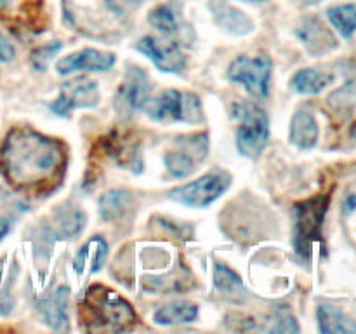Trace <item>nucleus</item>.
Here are the masks:
<instances>
[{
	"mask_svg": "<svg viewBox=\"0 0 356 334\" xmlns=\"http://www.w3.org/2000/svg\"><path fill=\"white\" fill-rule=\"evenodd\" d=\"M66 166L61 141L30 127H16L0 150V169L17 190L42 191L59 183Z\"/></svg>",
	"mask_w": 356,
	"mask_h": 334,
	"instance_id": "nucleus-1",
	"label": "nucleus"
},
{
	"mask_svg": "<svg viewBox=\"0 0 356 334\" xmlns=\"http://www.w3.org/2000/svg\"><path fill=\"white\" fill-rule=\"evenodd\" d=\"M65 21L79 33L113 44L125 30L122 7L115 0H63Z\"/></svg>",
	"mask_w": 356,
	"mask_h": 334,
	"instance_id": "nucleus-2",
	"label": "nucleus"
},
{
	"mask_svg": "<svg viewBox=\"0 0 356 334\" xmlns=\"http://www.w3.org/2000/svg\"><path fill=\"white\" fill-rule=\"evenodd\" d=\"M83 315L92 322V327L108 331H127L138 322L134 308L113 289L96 284L83 298Z\"/></svg>",
	"mask_w": 356,
	"mask_h": 334,
	"instance_id": "nucleus-3",
	"label": "nucleus"
},
{
	"mask_svg": "<svg viewBox=\"0 0 356 334\" xmlns=\"http://www.w3.org/2000/svg\"><path fill=\"white\" fill-rule=\"evenodd\" d=\"M141 110L155 122L202 124L205 118L200 97L177 89H167L155 97L149 96Z\"/></svg>",
	"mask_w": 356,
	"mask_h": 334,
	"instance_id": "nucleus-4",
	"label": "nucleus"
},
{
	"mask_svg": "<svg viewBox=\"0 0 356 334\" xmlns=\"http://www.w3.org/2000/svg\"><path fill=\"white\" fill-rule=\"evenodd\" d=\"M232 115L240 124L236 129V148L247 159H257L270 139L266 111L249 101H240L232 106Z\"/></svg>",
	"mask_w": 356,
	"mask_h": 334,
	"instance_id": "nucleus-5",
	"label": "nucleus"
},
{
	"mask_svg": "<svg viewBox=\"0 0 356 334\" xmlns=\"http://www.w3.org/2000/svg\"><path fill=\"white\" fill-rule=\"evenodd\" d=\"M233 183V176L225 169L209 170L207 174L200 176L191 183L181 184L169 191L170 200L177 202L181 205L193 209H204L214 204L218 198H221L229 190Z\"/></svg>",
	"mask_w": 356,
	"mask_h": 334,
	"instance_id": "nucleus-6",
	"label": "nucleus"
},
{
	"mask_svg": "<svg viewBox=\"0 0 356 334\" xmlns=\"http://www.w3.org/2000/svg\"><path fill=\"white\" fill-rule=\"evenodd\" d=\"M271 73H273V61L266 52H259L254 58L240 54L229 63L226 75L229 82L240 84L252 97L264 100L270 94Z\"/></svg>",
	"mask_w": 356,
	"mask_h": 334,
	"instance_id": "nucleus-7",
	"label": "nucleus"
},
{
	"mask_svg": "<svg viewBox=\"0 0 356 334\" xmlns=\"http://www.w3.org/2000/svg\"><path fill=\"white\" fill-rule=\"evenodd\" d=\"M330 205V195H315L294 205L296 247L299 253L309 254L316 240L322 237V226Z\"/></svg>",
	"mask_w": 356,
	"mask_h": 334,
	"instance_id": "nucleus-8",
	"label": "nucleus"
},
{
	"mask_svg": "<svg viewBox=\"0 0 356 334\" xmlns=\"http://www.w3.org/2000/svg\"><path fill=\"white\" fill-rule=\"evenodd\" d=\"M209 152L207 132H195V134L179 136L174 139L172 148L163 153V164L170 176L188 177L195 173L198 166L205 160Z\"/></svg>",
	"mask_w": 356,
	"mask_h": 334,
	"instance_id": "nucleus-9",
	"label": "nucleus"
},
{
	"mask_svg": "<svg viewBox=\"0 0 356 334\" xmlns=\"http://www.w3.org/2000/svg\"><path fill=\"white\" fill-rule=\"evenodd\" d=\"M101 100L96 80L89 77H75L61 84L59 96L51 103L52 113L70 117L76 108H94Z\"/></svg>",
	"mask_w": 356,
	"mask_h": 334,
	"instance_id": "nucleus-10",
	"label": "nucleus"
},
{
	"mask_svg": "<svg viewBox=\"0 0 356 334\" xmlns=\"http://www.w3.org/2000/svg\"><path fill=\"white\" fill-rule=\"evenodd\" d=\"M149 90L152 86L145 70L131 66L115 93V108L120 115H131L132 111L141 110L145 101L149 97Z\"/></svg>",
	"mask_w": 356,
	"mask_h": 334,
	"instance_id": "nucleus-11",
	"label": "nucleus"
},
{
	"mask_svg": "<svg viewBox=\"0 0 356 334\" xmlns=\"http://www.w3.org/2000/svg\"><path fill=\"white\" fill-rule=\"evenodd\" d=\"M141 54H145L160 72L181 73L186 68V56L176 42H162L155 37H143L136 44Z\"/></svg>",
	"mask_w": 356,
	"mask_h": 334,
	"instance_id": "nucleus-12",
	"label": "nucleus"
},
{
	"mask_svg": "<svg viewBox=\"0 0 356 334\" xmlns=\"http://www.w3.org/2000/svg\"><path fill=\"white\" fill-rule=\"evenodd\" d=\"M113 52L99 51V49L86 47L72 52L56 63L59 75H72L76 72H108L115 66Z\"/></svg>",
	"mask_w": 356,
	"mask_h": 334,
	"instance_id": "nucleus-13",
	"label": "nucleus"
},
{
	"mask_svg": "<svg viewBox=\"0 0 356 334\" xmlns=\"http://www.w3.org/2000/svg\"><path fill=\"white\" fill-rule=\"evenodd\" d=\"M296 35L312 56H323L337 47V40L332 31L318 17H306L296 28Z\"/></svg>",
	"mask_w": 356,
	"mask_h": 334,
	"instance_id": "nucleus-14",
	"label": "nucleus"
},
{
	"mask_svg": "<svg viewBox=\"0 0 356 334\" xmlns=\"http://www.w3.org/2000/svg\"><path fill=\"white\" fill-rule=\"evenodd\" d=\"M209 9L214 16L216 23L228 33L247 35L254 30V21L245 13L233 7L226 0H211Z\"/></svg>",
	"mask_w": 356,
	"mask_h": 334,
	"instance_id": "nucleus-15",
	"label": "nucleus"
},
{
	"mask_svg": "<svg viewBox=\"0 0 356 334\" xmlns=\"http://www.w3.org/2000/svg\"><path fill=\"white\" fill-rule=\"evenodd\" d=\"M318 122L313 117L312 111H296L291 120V129H289V139L292 145L301 150H309L318 143Z\"/></svg>",
	"mask_w": 356,
	"mask_h": 334,
	"instance_id": "nucleus-16",
	"label": "nucleus"
},
{
	"mask_svg": "<svg viewBox=\"0 0 356 334\" xmlns=\"http://www.w3.org/2000/svg\"><path fill=\"white\" fill-rule=\"evenodd\" d=\"M108 257V242L103 237L96 235L82 247L79 249V253L73 257V268H75V273L83 275L86 270L89 268V273H96L103 268L104 261Z\"/></svg>",
	"mask_w": 356,
	"mask_h": 334,
	"instance_id": "nucleus-17",
	"label": "nucleus"
},
{
	"mask_svg": "<svg viewBox=\"0 0 356 334\" xmlns=\"http://www.w3.org/2000/svg\"><path fill=\"white\" fill-rule=\"evenodd\" d=\"M318 329L323 334H356V322L334 305H320L316 310Z\"/></svg>",
	"mask_w": 356,
	"mask_h": 334,
	"instance_id": "nucleus-18",
	"label": "nucleus"
},
{
	"mask_svg": "<svg viewBox=\"0 0 356 334\" xmlns=\"http://www.w3.org/2000/svg\"><path fill=\"white\" fill-rule=\"evenodd\" d=\"M68 287L61 285L54 291V294L38 303V310L44 315L45 322L54 331H63L68 327V315H66V305H68Z\"/></svg>",
	"mask_w": 356,
	"mask_h": 334,
	"instance_id": "nucleus-19",
	"label": "nucleus"
},
{
	"mask_svg": "<svg viewBox=\"0 0 356 334\" xmlns=\"http://www.w3.org/2000/svg\"><path fill=\"white\" fill-rule=\"evenodd\" d=\"M332 73L320 72L315 68H301L292 75L289 86L299 94H320L334 82Z\"/></svg>",
	"mask_w": 356,
	"mask_h": 334,
	"instance_id": "nucleus-20",
	"label": "nucleus"
},
{
	"mask_svg": "<svg viewBox=\"0 0 356 334\" xmlns=\"http://www.w3.org/2000/svg\"><path fill=\"white\" fill-rule=\"evenodd\" d=\"M149 24L155 28L156 31L167 38L181 37L186 28H184V21L179 13H176L172 6H159L149 13L148 16Z\"/></svg>",
	"mask_w": 356,
	"mask_h": 334,
	"instance_id": "nucleus-21",
	"label": "nucleus"
},
{
	"mask_svg": "<svg viewBox=\"0 0 356 334\" xmlns=\"http://www.w3.org/2000/svg\"><path fill=\"white\" fill-rule=\"evenodd\" d=\"M198 319V306L193 303H174L162 306L153 313V322L159 326H177L190 324Z\"/></svg>",
	"mask_w": 356,
	"mask_h": 334,
	"instance_id": "nucleus-22",
	"label": "nucleus"
},
{
	"mask_svg": "<svg viewBox=\"0 0 356 334\" xmlns=\"http://www.w3.org/2000/svg\"><path fill=\"white\" fill-rule=\"evenodd\" d=\"M131 205V195L125 190H110L101 195L99 214L104 221H115L125 214Z\"/></svg>",
	"mask_w": 356,
	"mask_h": 334,
	"instance_id": "nucleus-23",
	"label": "nucleus"
},
{
	"mask_svg": "<svg viewBox=\"0 0 356 334\" xmlns=\"http://www.w3.org/2000/svg\"><path fill=\"white\" fill-rule=\"evenodd\" d=\"M327 17L344 38H353L356 33V3L334 6L327 10Z\"/></svg>",
	"mask_w": 356,
	"mask_h": 334,
	"instance_id": "nucleus-24",
	"label": "nucleus"
},
{
	"mask_svg": "<svg viewBox=\"0 0 356 334\" xmlns=\"http://www.w3.org/2000/svg\"><path fill=\"white\" fill-rule=\"evenodd\" d=\"M214 284L221 294L235 296L243 289V282L236 271H233L228 264L218 261L214 267Z\"/></svg>",
	"mask_w": 356,
	"mask_h": 334,
	"instance_id": "nucleus-25",
	"label": "nucleus"
},
{
	"mask_svg": "<svg viewBox=\"0 0 356 334\" xmlns=\"http://www.w3.org/2000/svg\"><path fill=\"white\" fill-rule=\"evenodd\" d=\"M61 49H63L61 40H52L44 45H38L37 49H33V52H31L30 56V61L31 65H33V68L37 70V72H45V70H49V65H51L54 56L58 54Z\"/></svg>",
	"mask_w": 356,
	"mask_h": 334,
	"instance_id": "nucleus-26",
	"label": "nucleus"
},
{
	"mask_svg": "<svg viewBox=\"0 0 356 334\" xmlns=\"http://www.w3.org/2000/svg\"><path fill=\"white\" fill-rule=\"evenodd\" d=\"M83 226H86V214L82 211L68 212V214L59 218V230L68 239H73L75 235H79L83 230Z\"/></svg>",
	"mask_w": 356,
	"mask_h": 334,
	"instance_id": "nucleus-27",
	"label": "nucleus"
},
{
	"mask_svg": "<svg viewBox=\"0 0 356 334\" xmlns=\"http://www.w3.org/2000/svg\"><path fill=\"white\" fill-rule=\"evenodd\" d=\"M268 322L271 324L266 327V331H270V333H299L298 320L285 310H278L275 315L270 317Z\"/></svg>",
	"mask_w": 356,
	"mask_h": 334,
	"instance_id": "nucleus-28",
	"label": "nucleus"
},
{
	"mask_svg": "<svg viewBox=\"0 0 356 334\" xmlns=\"http://www.w3.org/2000/svg\"><path fill=\"white\" fill-rule=\"evenodd\" d=\"M14 56H16V51H14V45L0 33V61L9 63L13 61Z\"/></svg>",
	"mask_w": 356,
	"mask_h": 334,
	"instance_id": "nucleus-29",
	"label": "nucleus"
},
{
	"mask_svg": "<svg viewBox=\"0 0 356 334\" xmlns=\"http://www.w3.org/2000/svg\"><path fill=\"white\" fill-rule=\"evenodd\" d=\"M344 209H346L348 212L356 211V193L348 195V198L344 200Z\"/></svg>",
	"mask_w": 356,
	"mask_h": 334,
	"instance_id": "nucleus-30",
	"label": "nucleus"
},
{
	"mask_svg": "<svg viewBox=\"0 0 356 334\" xmlns=\"http://www.w3.org/2000/svg\"><path fill=\"white\" fill-rule=\"evenodd\" d=\"M9 230H10V223L7 221V219L0 218V240H2L7 233H9Z\"/></svg>",
	"mask_w": 356,
	"mask_h": 334,
	"instance_id": "nucleus-31",
	"label": "nucleus"
},
{
	"mask_svg": "<svg viewBox=\"0 0 356 334\" xmlns=\"http://www.w3.org/2000/svg\"><path fill=\"white\" fill-rule=\"evenodd\" d=\"M245 2H252V3H259V2H268V0H245Z\"/></svg>",
	"mask_w": 356,
	"mask_h": 334,
	"instance_id": "nucleus-32",
	"label": "nucleus"
},
{
	"mask_svg": "<svg viewBox=\"0 0 356 334\" xmlns=\"http://www.w3.org/2000/svg\"><path fill=\"white\" fill-rule=\"evenodd\" d=\"M131 2H143V0H131Z\"/></svg>",
	"mask_w": 356,
	"mask_h": 334,
	"instance_id": "nucleus-33",
	"label": "nucleus"
}]
</instances>
